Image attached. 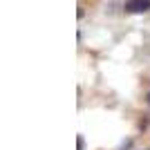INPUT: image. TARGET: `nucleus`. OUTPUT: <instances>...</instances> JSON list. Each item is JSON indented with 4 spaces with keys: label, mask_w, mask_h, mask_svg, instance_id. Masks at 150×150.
<instances>
[{
    "label": "nucleus",
    "mask_w": 150,
    "mask_h": 150,
    "mask_svg": "<svg viewBox=\"0 0 150 150\" xmlns=\"http://www.w3.org/2000/svg\"><path fill=\"white\" fill-rule=\"evenodd\" d=\"M150 9V0H128L125 2V11L128 13H141Z\"/></svg>",
    "instance_id": "nucleus-1"
},
{
    "label": "nucleus",
    "mask_w": 150,
    "mask_h": 150,
    "mask_svg": "<svg viewBox=\"0 0 150 150\" xmlns=\"http://www.w3.org/2000/svg\"><path fill=\"white\" fill-rule=\"evenodd\" d=\"M76 144H79V146H76V150H83V148H85V141H83V137L76 139Z\"/></svg>",
    "instance_id": "nucleus-2"
}]
</instances>
